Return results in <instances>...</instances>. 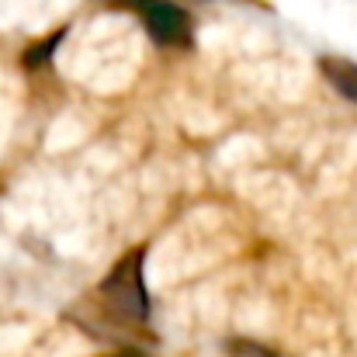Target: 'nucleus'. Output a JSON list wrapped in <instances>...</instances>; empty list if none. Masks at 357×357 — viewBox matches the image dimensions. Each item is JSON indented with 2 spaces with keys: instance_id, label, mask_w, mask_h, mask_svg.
<instances>
[{
  "instance_id": "obj_1",
  "label": "nucleus",
  "mask_w": 357,
  "mask_h": 357,
  "mask_svg": "<svg viewBox=\"0 0 357 357\" xmlns=\"http://www.w3.org/2000/svg\"><path fill=\"white\" fill-rule=\"evenodd\" d=\"M101 302L121 323H146L149 319V298H146V284H142V246L125 253L112 267V274L101 284Z\"/></svg>"
},
{
  "instance_id": "obj_2",
  "label": "nucleus",
  "mask_w": 357,
  "mask_h": 357,
  "mask_svg": "<svg viewBox=\"0 0 357 357\" xmlns=\"http://www.w3.org/2000/svg\"><path fill=\"white\" fill-rule=\"evenodd\" d=\"M132 3L139 7L146 31L160 45H188L191 42V21L177 3H170V0H132Z\"/></svg>"
},
{
  "instance_id": "obj_3",
  "label": "nucleus",
  "mask_w": 357,
  "mask_h": 357,
  "mask_svg": "<svg viewBox=\"0 0 357 357\" xmlns=\"http://www.w3.org/2000/svg\"><path fill=\"white\" fill-rule=\"evenodd\" d=\"M319 70L337 87L340 98H347L351 105H357V63L340 59V56H326V59H319Z\"/></svg>"
},
{
  "instance_id": "obj_4",
  "label": "nucleus",
  "mask_w": 357,
  "mask_h": 357,
  "mask_svg": "<svg viewBox=\"0 0 357 357\" xmlns=\"http://www.w3.org/2000/svg\"><path fill=\"white\" fill-rule=\"evenodd\" d=\"M119 357H139V354H135V351H125V354H119Z\"/></svg>"
}]
</instances>
